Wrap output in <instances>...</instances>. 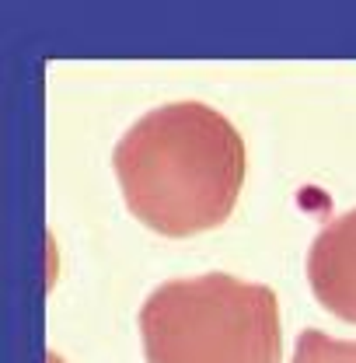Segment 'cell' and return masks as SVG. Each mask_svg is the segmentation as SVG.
Segmentation results:
<instances>
[{
    "mask_svg": "<svg viewBox=\"0 0 356 363\" xmlns=\"http://www.w3.org/2000/svg\"><path fill=\"white\" fill-rule=\"evenodd\" d=\"M314 297L343 321H356V210L332 217L308 252Z\"/></svg>",
    "mask_w": 356,
    "mask_h": 363,
    "instance_id": "3957f363",
    "label": "cell"
},
{
    "mask_svg": "<svg viewBox=\"0 0 356 363\" xmlns=\"http://www.w3.org/2000/svg\"><path fill=\"white\" fill-rule=\"evenodd\" d=\"M147 363H279V301L230 272L168 279L140 308Z\"/></svg>",
    "mask_w": 356,
    "mask_h": 363,
    "instance_id": "7a4b0ae2",
    "label": "cell"
},
{
    "mask_svg": "<svg viewBox=\"0 0 356 363\" xmlns=\"http://www.w3.org/2000/svg\"><path fill=\"white\" fill-rule=\"evenodd\" d=\"M290 363H356V339H335L321 328H304Z\"/></svg>",
    "mask_w": 356,
    "mask_h": 363,
    "instance_id": "277c9868",
    "label": "cell"
},
{
    "mask_svg": "<svg viewBox=\"0 0 356 363\" xmlns=\"http://www.w3.org/2000/svg\"><path fill=\"white\" fill-rule=\"evenodd\" d=\"M126 206L147 227L185 238L223 224L248 172L238 126L206 101L143 112L112 154Z\"/></svg>",
    "mask_w": 356,
    "mask_h": 363,
    "instance_id": "6da1fadb",
    "label": "cell"
}]
</instances>
